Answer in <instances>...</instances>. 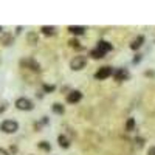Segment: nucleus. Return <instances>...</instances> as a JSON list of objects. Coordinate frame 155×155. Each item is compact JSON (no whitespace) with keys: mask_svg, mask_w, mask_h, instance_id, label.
Masks as SVG:
<instances>
[{"mask_svg":"<svg viewBox=\"0 0 155 155\" xmlns=\"http://www.w3.org/2000/svg\"><path fill=\"white\" fill-rule=\"evenodd\" d=\"M0 129H2L5 134H14V132H17L19 124H17V121L6 120V121H3L2 124H0Z\"/></svg>","mask_w":155,"mask_h":155,"instance_id":"obj_1","label":"nucleus"},{"mask_svg":"<svg viewBox=\"0 0 155 155\" xmlns=\"http://www.w3.org/2000/svg\"><path fill=\"white\" fill-rule=\"evenodd\" d=\"M85 64H87V59H85L84 56H76V58L71 59V62H70V68L74 70V71L82 70V68L85 67Z\"/></svg>","mask_w":155,"mask_h":155,"instance_id":"obj_2","label":"nucleus"},{"mask_svg":"<svg viewBox=\"0 0 155 155\" xmlns=\"http://www.w3.org/2000/svg\"><path fill=\"white\" fill-rule=\"evenodd\" d=\"M110 76H113V68L112 67H101L96 71V74H95V78H96V79H99V81L107 79V78H110Z\"/></svg>","mask_w":155,"mask_h":155,"instance_id":"obj_3","label":"nucleus"},{"mask_svg":"<svg viewBox=\"0 0 155 155\" xmlns=\"http://www.w3.org/2000/svg\"><path fill=\"white\" fill-rule=\"evenodd\" d=\"M16 107L19 110H31L33 109V102L30 99H27V98H19L16 101Z\"/></svg>","mask_w":155,"mask_h":155,"instance_id":"obj_4","label":"nucleus"},{"mask_svg":"<svg viewBox=\"0 0 155 155\" xmlns=\"http://www.w3.org/2000/svg\"><path fill=\"white\" fill-rule=\"evenodd\" d=\"M113 78H115V81H126L129 78V71L126 68H116L113 71Z\"/></svg>","mask_w":155,"mask_h":155,"instance_id":"obj_5","label":"nucleus"},{"mask_svg":"<svg viewBox=\"0 0 155 155\" xmlns=\"http://www.w3.org/2000/svg\"><path fill=\"white\" fill-rule=\"evenodd\" d=\"M82 98V93L78 92V90H73V92H70L67 95V102H70V104H76V102H79Z\"/></svg>","mask_w":155,"mask_h":155,"instance_id":"obj_6","label":"nucleus"},{"mask_svg":"<svg viewBox=\"0 0 155 155\" xmlns=\"http://www.w3.org/2000/svg\"><path fill=\"white\" fill-rule=\"evenodd\" d=\"M96 48H98V50H101L102 53L106 54V53H109V51L112 50V45H110L109 42H106V41H99V42H98V47H96Z\"/></svg>","mask_w":155,"mask_h":155,"instance_id":"obj_7","label":"nucleus"},{"mask_svg":"<svg viewBox=\"0 0 155 155\" xmlns=\"http://www.w3.org/2000/svg\"><path fill=\"white\" fill-rule=\"evenodd\" d=\"M143 42H144V37H143V36H138L135 41L130 44V48H132V50H138L141 45H143Z\"/></svg>","mask_w":155,"mask_h":155,"instance_id":"obj_8","label":"nucleus"},{"mask_svg":"<svg viewBox=\"0 0 155 155\" xmlns=\"http://www.w3.org/2000/svg\"><path fill=\"white\" fill-rule=\"evenodd\" d=\"M68 31L71 33V34H76V36H81V34H84L85 33V28L84 27H68Z\"/></svg>","mask_w":155,"mask_h":155,"instance_id":"obj_9","label":"nucleus"},{"mask_svg":"<svg viewBox=\"0 0 155 155\" xmlns=\"http://www.w3.org/2000/svg\"><path fill=\"white\" fill-rule=\"evenodd\" d=\"M90 56H92L93 59H101V58H104V53H102L101 50L95 48V50H92V51H90Z\"/></svg>","mask_w":155,"mask_h":155,"instance_id":"obj_10","label":"nucleus"},{"mask_svg":"<svg viewBox=\"0 0 155 155\" xmlns=\"http://www.w3.org/2000/svg\"><path fill=\"white\" fill-rule=\"evenodd\" d=\"M58 141H59V146H61V147H65V149H67V147L70 146L68 138H67V137H64V135H61V137L58 138Z\"/></svg>","mask_w":155,"mask_h":155,"instance_id":"obj_11","label":"nucleus"},{"mask_svg":"<svg viewBox=\"0 0 155 155\" xmlns=\"http://www.w3.org/2000/svg\"><path fill=\"white\" fill-rule=\"evenodd\" d=\"M41 31H42L45 36H53L56 30H54V27H42V28H41Z\"/></svg>","mask_w":155,"mask_h":155,"instance_id":"obj_12","label":"nucleus"},{"mask_svg":"<svg viewBox=\"0 0 155 155\" xmlns=\"http://www.w3.org/2000/svg\"><path fill=\"white\" fill-rule=\"evenodd\" d=\"M23 64H27V65H30L31 67V70H34V71H39V70H41V67H39V64L37 62H34V61H25Z\"/></svg>","mask_w":155,"mask_h":155,"instance_id":"obj_13","label":"nucleus"},{"mask_svg":"<svg viewBox=\"0 0 155 155\" xmlns=\"http://www.w3.org/2000/svg\"><path fill=\"white\" fill-rule=\"evenodd\" d=\"M134 127H135V120H134V118H129L127 123H126V130H127V132H132Z\"/></svg>","mask_w":155,"mask_h":155,"instance_id":"obj_14","label":"nucleus"},{"mask_svg":"<svg viewBox=\"0 0 155 155\" xmlns=\"http://www.w3.org/2000/svg\"><path fill=\"white\" fill-rule=\"evenodd\" d=\"M53 112H54V113H58V115H62V113H64V107L56 102V104H53Z\"/></svg>","mask_w":155,"mask_h":155,"instance_id":"obj_15","label":"nucleus"},{"mask_svg":"<svg viewBox=\"0 0 155 155\" xmlns=\"http://www.w3.org/2000/svg\"><path fill=\"white\" fill-rule=\"evenodd\" d=\"M39 149H42V150H45V152H50V144L47 143V141H42V143H39Z\"/></svg>","mask_w":155,"mask_h":155,"instance_id":"obj_16","label":"nucleus"},{"mask_svg":"<svg viewBox=\"0 0 155 155\" xmlns=\"http://www.w3.org/2000/svg\"><path fill=\"white\" fill-rule=\"evenodd\" d=\"M2 42H3V45H9L11 44V36L9 34H5L3 39H2Z\"/></svg>","mask_w":155,"mask_h":155,"instance_id":"obj_17","label":"nucleus"},{"mask_svg":"<svg viewBox=\"0 0 155 155\" xmlns=\"http://www.w3.org/2000/svg\"><path fill=\"white\" fill-rule=\"evenodd\" d=\"M44 90H45V92H53L54 87L53 85H44Z\"/></svg>","mask_w":155,"mask_h":155,"instance_id":"obj_18","label":"nucleus"},{"mask_svg":"<svg viewBox=\"0 0 155 155\" xmlns=\"http://www.w3.org/2000/svg\"><path fill=\"white\" fill-rule=\"evenodd\" d=\"M149 155H155V146L149 149Z\"/></svg>","mask_w":155,"mask_h":155,"instance_id":"obj_19","label":"nucleus"},{"mask_svg":"<svg viewBox=\"0 0 155 155\" xmlns=\"http://www.w3.org/2000/svg\"><path fill=\"white\" fill-rule=\"evenodd\" d=\"M0 155H8V152H6L5 149H2V147H0Z\"/></svg>","mask_w":155,"mask_h":155,"instance_id":"obj_20","label":"nucleus"},{"mask_svg":"<svg viewBox=\"0 0 155 155\" xmlns=\"http://www.w3.org/2000/svg\"><path fill=\"white\" fill-rule=\"evenodd\" d=\"M0 31H2V27H0Z\"/></svg>","mask_w":155,"mask_h":155,"instance_id":"obj_21","label":"nucleus"}]
</instances>
